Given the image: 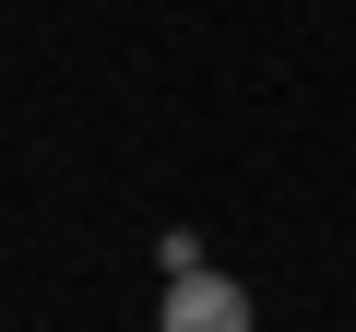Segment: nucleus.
I'll return each instance as SVG.
<instances>
[{
	"instance_id": "1",
	"label": "nucleus",
	"mask_w": 356,
	"mask_h": 332,
	"mask_svg": "<svg viewBox=\"0 0 356 332\" xmlns=\"http://www.w3.org/2000/svg\"><path fill=\"white\" fill-rule=\"evenodd\" d=\"M154 332H250V285L238 273H178L166 308H154Z\"/></svg>"
}]
</instances>
